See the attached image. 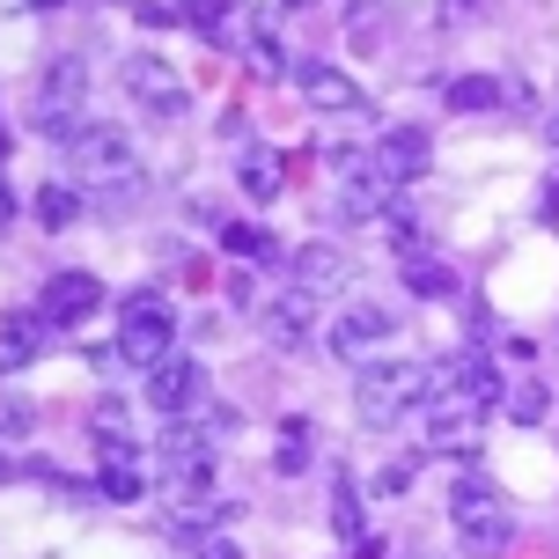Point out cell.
Segmentation results:
<instances>
[{
  "label": "cell",
  "mask_w": 559,
  "mask_h": 559,
  "mask_svg": "<svg viewBox=\"0 0 559 559\" xmlns=\"http://www.w3.org/2000/svg\"><path fill=\"white\" fill-rule=\"evenodd\" d=\"M449 523H456V545L464 552H508L515 545V515H508L501 486L478 472V464L449 486Z\"/></svg>",
  "instance_id": "1"
},
{
  "label": "cell",
  "mask_w": 559,
  "mask_h": 559,
  "mask_svg": "<svg viewBox=\"0 0 559 559\" xmlns=\"http://www.w3.org/2000/svg\"><path fill=\"white\" fill-rule=\"evenodd\" d=\"M67 163L82 185H96L104 199H133L140 192V169H133V140L118 126H74L67 133Z\"/></svg>",
  "instance_id": "2"
},
{
  "label": "cell",
  "mask_w": 559,
  "mask_h": 559,
  "mask_svg": "<svg viewBox=\"0 0 559 559\" xmlns=\"http://www.w3.org/2000/svg\"><path fill=\"white\" fill-rule=\"evenodd\" d=\"M456 391H464V405H472V413H493V405L508 397L501 368L486 361V346H472V338H464V346H449L442 361L427 368V405H449Z\"/></svg>",
  "instance_id": "3"
},
{
  "label": "cell",
  "mask_w": 559,
  "mask_h": 559,
  "mask_svg": "<svg viewBox=\"0 0 559 559\" xmlns=\"http://www.w3.org/2000/svg\"><path fill=\"white\" fill-rule=\"evenodd\" d=\"M82 104H88V59L82 52H59L45 74H37V104H29V126L37 133L67 140L82 126Z\"/></svg>",
  "instance_id": "4"
},
{
  "label": "cell",
  "mask_w": 559,
  "mask_h": 559,
  "mask_svg": "<svg viewBox=\"0 0 559 559\" xmlns=\"http://www.w3.org/2000/svg\"><path fill=\"white\" fill-rule=\"evenodd\" d=\"M361 419L368 427H391L397 413L427 405V361H368L361 368Z\"/></svg>",
  "instance_id": "5"
},
{
  "label": "cell",
  "mask_w": 559,
  "mask_h": 559,
  "mask_svg": "<svg viewBox=\"0 0 559 559\" xmlns=\"http://www.w3.org/2000/svg\"><path fill=\"white\" fill-rule=\"evenodd\" d=\"M332 169H338V214H346V222H391L397 214V185L376 169V155L332 147Z\"/></svg>",
  "instance_id": "6"
},
{
  "label": "cell",
  "mask_w": 559,
  "mask_h": 559,
  "mask_svg": "<svg viewBox=\"0 0 559 559\" xmlns=\"http://www.w3.org/2000/svg\"><path fill=\"white\" fill-rule=\"evenodd\" d=\"M169 338H177V317H169L163 295H155V287L126 295V324H118V361L155 368V361H169Z\"/></svg>",
  "instance_id": "7"
},
{
  "label": "cell",
  "mask_w": 559,
  "mask_h": 559,
  "mask_svg": "<svg viewBox=\"0 0 559 559\" xmlns=\"http://www.w3.org/2000/svg\"><path fill=\"white\" fill-rule=\"evenodd\" d=\"M206 376H199V361H185V354H169V361L147 368V405L163 419H199L206 413Z\"/></svg>",
  "instance_id": "8"
},
{
  "label": "cell",
  "mask_w": 559,
  "mask_h": 559,
  "mask_svg": "<svg viewBox=\"0 0 559 559\" xmlns=\"http://www.w3.org/2000/svg\"><path fill=\"white\" fill-rule=\"evenodd\" d=\"M118 82L140 96V111H147V118H185V104H192V96H185V82H177L155 52H133L126 67H118Z\"/></svg>",
  "instance_id": "9"
},
{
  "label": "cell",
  "mask_w": 559,
  "mask_h": 559,
  "mask_svg": "<svg viewBox=\"0 0 559 559\" xmlns=\"http://www.w3.org/2000/svg\"><path fill=\"white\" fill-rule=\"evenodd\" d=\"M96 302H104V280H88V273H52V280H45V295H37V317H45L52 332H67V324H82Z\"/></svg>",
  "instance_id": "10"
},
{
  "label": "cell",
  "mask_w": 559,
  "mask_h": 559,
  "mask_svg": "<svg viewBox=\"0 0 559 559\" xmlns=\"http://www.w3.org/2000/svg\"><path fill=\"white\" fill-rule=\"evenodd\" d=\"M383 338H391V317L383 309H338L332 324H324V346H332L338 361H368Z\"/></svg>",
  "instance_id": "11"
},
{
  "label": "cell",
  "mask_w": 559,
  "mask_h": 559,
  "mask_svg": "<svg viewBox=\"0 0 559 559\" xmlns=\"http://www.w3.org/2000/svg\"><path fill=\"white\" fill-rule=\"evenodd\" d=\"M45 317L37 309H15V317H0V376H15V368H29L37 354H45Z\"/></svg>",
  "instance_id": "12"
},
{
  "label": "cell",
  "mask_w": 559,
  "mask_h": 559,
  "mask_svg": "<svg viewBox=\"0 0 559 559\" xmlns=\"http://www.w3.org/2000/svg\"><path fill=\"white\" fill-rule=\"evenodd\" d=\"M427 155H435V147H427V133H419V126H391V133H383V147H376V169H383L391 185H413L419 169H427Z\"/></svg>",
  "instance_id": "13"
},
{
  "label": "cell",
  "mask_w": 559,
  "mask_h": 559,
  "mask_svg": "<svg viewBox=\"0 0 559 559\" xmlns=\"http://www.w3.org/2000/svg\"><path fill=\"white\" fill-rule=\"evenodd\" d=\"M302 96H309V111H361V82L338 74V67H324V59L302 67Z\"/></svg>",
  "instance_id": "14"
},
{
  "label": "cell",
  "mask_w": 559,
  "mask_h": 559,
  "mask_svg": "<svg viewBox=\"0 0 559 559\" xmlns=\"http://www.w3.org/2000/svg\"><path fill=\"white\" fill-rule=\"evenodd\" d=\"M265 332H273L280 346H302V338L317 332V295H309V287H280V302L265 309Z\"/></svg>",
  "instance_id": "15"
},
{
  "label": "cell",
  "mask_w": 559,
  "mask_h": 559,
  "mask_svg": "<svg viewBox=\"0 0 559 559\" xmlns=\"http://www.w3.org/2000/svg\"><path fill=\"white\" fill-rule=\"evenodd\" d=\"M287 273H295V287H309V295H332L338 280H346V258H338V243H302V251L287 258Z\"/></svg>",
  "instance_id": "16"
},
{
  "label": "cell",
  "mask_w": 559,
  "mask_h": 559,
  "mask_svg": "<svg viewBox=\"0 0 559 559\" xmlns=\"http://www.w3.org/2000/svg\"><path fill=\"white\" fill-rule=\"evenodd\" d=\"M397 280H405V287H413L419 302H449V295H456V287H464V280L449 273L442 258H427V251H413V258H405V273H397Z\"/></svg>",
  "instance_id": "17"
},
{
  "label": "cell",
  "mask_w": 559,
  "mask_h": 559,
  "mask_svg": "<svg viewBox=\"0 0 559 559\" xmlns=\"http://www.w3.org/2000/svg\"><path fill=\"white\" fill-rule=\"evenodd\" d=\"M346 29H354V52H383L391 45V8L383 0H346Z\"/></svg>",
  "instance_id": "18"
},
{
  "label": "cell",
  "mask_w": 559,
  "mask_h": 559,
  "mask_svg": "<svg viewBox=\"0 0 559 559\" xmlns=\"http://www.w3.org/2000/svg\"><path fill=\"white\" fill-rule=\"evenodd\" d=\"M508 104V82H493V74H456L449 82V111H501Z\"/></svg>",
  "instance_id": "19"
},
{
  "label": "cell",
  "mask_w": 559,
  "mask_h": 559,
  "mask_svg": "<svg viewBox=\"0 0 559 559\" xmlns=\"http://www.w3.org/2000/svg\"><path fill=\"white\" fill-rule=\"evenodd\" d=\"M29 214H37V228H74V214H82V192H74V185H37Z\"/></svg>",
  "instance_id": "20"
},
{
  "label": "cell",
  "mask_w": 559,
  "mask_h": 559,
  "mask_svg": "<svg viewBox=\"0 0 559 559\" xmlns=\"http://www.w3.org/2000/svg\"><path fill=\"white\" fill-rule=\"evenodd\" d=\"M214 236H222L228 251H243V258H273V265H280V243L265 236V228H251V222H228V214H222V222H214Z\"/></svg>",
  "instance_id": "21"
},
{
  "label": "cell",
  "mask_w": 559,
  "mask_h": 559,
  "mask_svg": "<svg viewBox=\"0 0 559 559\" xmlns=\"http://www.w3.org/2000/svg\"><path fill=\"white\" fill-rule=\"evenodd\" d=\"M332 531L346 537V545H361V493H354V478H346V472L332 478Z\"/></svg>",
  "instance_id": "22"
},
{
  "label": "cell",
  "mask_w": 559,
  "mask_h": 559,
  "mask_svg": "<svg viewBox=\"0 0 559 559\" xmlns=\"http://www.w3.org/2000/svg\"><path fill=\"white\" fill-rule=\"evenodd\" d=\"M273 472H280V478L309 472V427H302V419H287V427H280V442H273Z\"/></svg>",
  "instance_id": "23"
},
{
  "label": "cell",
  "mask_w": 559,
  "mask_h": 559,
  "mask_svg": "<svg viewBox=\"0 0 559 559\" xmlns=\"http://www.w3.org/2000/svg\"><path fill=\"white\" fill-rule=\"evenodd\" d=\"M236 185H243V199L273 206V199H280V163H273V155H251V163L236 169Z\"/></svg>",
  "instance_id": "24"
},
{
  "label": "cell",
  "mask_w": 559,
  "mask_h": 559,
  "mask_svg": "<svg viewBox=\"0 0 559 559\" xmlns=\"http://www.w3.org/2000/svg\"><path fill=\"white\" fill-rule=\"evenodd\" d=\"M427 442H435V449H464V456H472V419L456 413V405H435V419H427Z\"/></svg>",
  "instance_id": "25"
},
{
  "label": "cell",
  "mask_w": 559,
  "mask_h": 559,
  "mask_svg": "<svg viewBox=\"0 0 559 559\" xmlns=\"http://www.w3.org/2000/svg\"><path fill=\"white\" fill-rule=\"evenodd\" d=\"M545 405H552V391H545V383H515V391L501 397V413L515 419V427H537V419H545Z\"/></svg>",
  "instance_id": "26"
},
{
  "label": "cell",
  "mask_w": 559,
  "mask_h": 559,
  "mask_svg": "<svg viewBox=\"0 0 559 559\" xmlns=\"http://www.w3.org/2000/svg\"><path fill=\"white\" fill-rule=\"evenodd\" d=\"M96 486H104V501H140L147 493V478L133 464H96Z\"/></svg>",
  "instance_id": "27"
},
{
  "label": "cell",
  "mask_w": 559,
  "mask_h": 559,
  "mask_svg": "<svg viewBox=\"0 0 559 559\" xmlns=\"http://www.w3.org/2000/svg\"><path fill=\"white\" fill-rule=\"evenodd\" d=\"M228 8H236V0H177V15H185L192 29H206L214 45H222V23H228Z\"/></svg>",
  "instance_id": "28"
},
{
  "label": "cell",
  "mask_w": 559,
  "mask_h": 559,
  "mask_svg": "<svg viewBox=\"0 0 559 559\" xmlns=\"http://www.w3.org/2000/svg\"><path fill=\"white\" fill-rule=\"evenodd\" d=\"M29 427H37V405H29L23 391H0V435H8V442H23Z\"/></svg>",
  "instance_id": "29"
},
{
  "label": "cell",
  "mask_w": 559,
  "mask_h": 559,
  "mask_svg": "<svg viewBox=\"0 0 559 559\" xmlns=\"http://www.w3.org/2000/svg\"><path fill=\"white\" fill-rule=\"evenodd\" d=\"M251 52L280 67V8H251Z\"/></svg>",
  "instance_id": "30"
},
{
  "label": "cell",
  "mask_w": 559,
  "mask_h": 559,
  "mask_svg": "<svg viewBox=\"0 0 559 559\" xmlns=\"http://www.w3.org/2000/svg\"><path fill=\"white\" fill-rule=\"evenodd\" d=\"M391 243H397V251H405V258H413V251H427V228H419L413 214H405V206H397V214H391Z\"/></svg>",
  "instance_id": "31"
},
{
  "label": "cell",
  "mask_w": 559,
  "mask_h": 559,
  "mask_svg": "<svg viewBox=\"0 0 559 559\" xmlns=\"http://www.w3.org/2000/svg\"><path fill=\"white\" fill-rule=\"evenodd\" d=\"M133 15H140V29H169V23H177L169 0H133Z\"/></svg>",
  "instance_id": "32"
},
{
  "label": "cell",
  "mask_w": 559,
  "mask_h": 559,
  "mask_svg": "<svg viewBox=\"0 0 559 559\" xmlns=\"http://www.w3.org/2000/svg\"><path fill=\"white\" fill-rule=\"evenodd\" d=\"M413 478H419V464H413V456H397V464H383V478H376V486H383V493H405Z\"/></svg>",
  "instance_id": "33"
},
{
  "label": "cell",
  "mask_w": 559,
  "mask_h": 559,
  "mask_svg": "<svg viewBox=\"0 0 559 559\" xmlns=\"http://www.w3.org/2000/svg\"><path fill=\"white\" fill-rule=\"evenodd\" d=\"M199 559H243V545H236L228 531H206L199 537Z\"/></svg>",
  "instance_id": "34"
},
{
  "label": "cell",
  "mask_w": 559,
  "mask_h": 559,
  "mask_svg": "<svg viewBox=\"0 0 559 559\" xmlns=\"http://www.w3.org/2000/svg\"><path fill=\"white\" fill-rule=\"evenodd\" d=\"M486 15V0H442V23L456 29V23H478Z\"/></svg>",
  "instance_id": "35"
},
{
  "label": "cell",
  "mask_w": 559,
  "mask_h": 559,
  "mask_svg": "<svg viewBox=\"0 0 559 559\" xmlns=\"http://www.w3.org/2000/svg\"><path fill=\"white\" fill-rule=\"evenodd\" d=\"M15 222V192H8V177H0V228Z\"/></svg>",
  "instance_id": "36"
},
{
  "label": "cell",
  "mask_w": 559,
  "mask_h": 559,
  "mask_svg": "<svg viewBox=\"0 0 559 559\" xmlns=\"http://www.w3.org/2000/svg\"><path fill=\"white\" fill-rule=\"evenodd\" d=\"M354 559H383V545H376V537H361V545H354Z\"/></svg>",
  "instance_id": "37"
},
{
  "label": "cell",
  "mask_w": 559,
  "mask_h": 559,
  "mask_svg": "<svg viewBox=\"0 0 559 559\" xmlns=\"http://www.w3.org/2000/svg\"><path fill=\"white\" fill-rule=\"evenodd\" d=\"M545 140H552V147H559V111H552V118H545Z\"/></svg>",
  "instance_id": "38"
},
{
  "label": "cell",
  "mask_w": 559,
  "mask_h": 559,
  "mask_svg": "<svg viewBox=\"0 0 559 559\" xmlns=\"http://www.w3.org/2000/svg\"><path fill=\"white\" fill-rule=\"evenodd\" d=\"M23 8H67V0H23Z\"/></svg>",
  "instance_id": "39"
},
{
  "label": "cell",
  "mask_w": 559,
  "mask_h": 559,
  "mask_svg": "<svg viewBox=\"0 0 559 559\" xmlns=\"http://www.w3.org/2000/svg\"><path fill=\"white\" fill-rule=\"evenodd\" d=\"M280 8H317V0H280Z\"/></svg>",
  "instance_id": "40"
},
{
  "label": "cell",
  "mask_w": 559,
  "mask_h": 559,
  "mask_svg": "<svg viewBox=\"0 0 559 559\" xmlns=\"http://www.w3.org/2000/svg\"><path fill=\"white\" fill-rule=\"evenodd\" d=\"M0 155H8V126H0Z\"/></svg>",
  "instance_id": "41"
},
{
  "label": "cell",
  "mask_w": 559,
  "mask_h": 559,
  "mask_svg": "<svg viewBox=\"0 0 559 559\" xmlns=\"http://www.w3.org/2000/svg\"><path fill=\"white\" fill-rule=\"evenodd\" d=\"M8 472H15V464H8V456H0V478H8Z\"/></svg>",
  "instance_id": "42"
}]
</instances>
